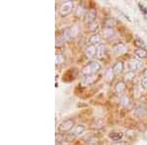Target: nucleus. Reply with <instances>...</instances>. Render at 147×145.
Listing matches in <instances>:
<instances>
[{
	"instance_id": "nucleus-1",
	"label": "nucleus",
	"mask_w": 147,
	"mask_h": 145,
	"mask_svg": "<svg viewBox=\"0 0 147 145\" xmlns=\"http://www.w3.org/2000/svg\"><path fill=\"white\" fill-rule=\"evenodd\" d=\"M101 68H102V66L99 62L90 61L85 66H84V68L82 69V74L84 77H86V76H93V75H96V74L101 70Z\"/></svg>"
},
{
	"instance_id": "nucleus-2",
	"label": "nucleus",
	"mask_w": 147,
	"mask_h": 145,
	"mask_svg": "<svg viewBox=\"0 0 147 145\" xmlns=\"http://www.w3.org/2000/svg\"><path fill=\"white\" fill-rule=\"evenodd\" d=\"M75 122L72 119H67V120L63 121L60 125H58V130L60 132H67L70 130H73V128L75 127Z\"/></svg>"
},
{
	"instance_id": "nucleus-3",
	"label": "nucleus",
	"mask_w": 147,
	"mask_h": 145,
	"mask_svg": "<svg viewBox=\"0 0 147 145\" xmlns=\"http://www.w3.org/2000/svg\"><path fill=\"white\" fill-rule=\"evenodd\" d=\"M74 4L72 1H67L65 3L62 4V6L60 7V10H59V14H60L61 17H67L73 12Z\"/></svg>"
},
{
	"instance_id": "nucleus-4",
	"label": "nucleus",
	"mask_w": 147,
	"mask_h": 145,
	"mask_svg": "<svg viewBox=\"0 0 147 145\" xmlns=\"http://www.w3.org/2000/svg\"><path fill=\"white\" fill-rule=\"evenodd\" d=\"M96 17H97V12L95 9H90L86 12L85 14V17H84V22L88 25H90L93 22H95L96 20Z\"/></svg>"
},
{
	"instance_id": "nucleus-5",
	"label": "nucleus",
	"mask_w": 147,
	"mask_h": 145,
	"mask_svg": "<svg viewBox=\"0 0 147 145\" xmlns=\"http://www.w3.org/2000/svg\"><path fill=\"white\" fill-rule=\"evenodd\" d=\"M143 67V64L140 60L138 59H131L129 62V69L132 72H136V71H138Z\"/></svg>"
},
{
	"instance_id": "nucleus-6",
	"label": "nucleus",
	"mask_w": 147,
	"mask_h": 145,
	"mask_svg": "<svg viewBox=\"0 0 147 145\" xmlns=\"http://www.w3.org/2000/svg\"><path fill=\"white\" fill-rule=\"evenodd\" d=\"M98 80V77L97 75H93V76H86L82 78V86H87V85H90V84H95Z\"/></svg>"
},
{
	"instance_id": "nucleus-7",
	"label": "nucleus",
	"mask_w": 147,
	"mask_h": 145,
	"mask_svg": "<svg viewBox=\"0 0 147 145\" xmlns=\"http://www.w3.org/2000/svg\"><path fill=\"white\" fill-rule=\"evenodd\" d=\"M97 55V47L94 45H88L85 49V56L87 59H92Z\"/></svg>"
},
{
	"instance_id": "nucleus-8",
	"label": "nucleus",
	"mask_w": 147,
	"mask_h": 145,
	"mask_svg": "<svg viewBox=\"0 0 147 145\" xmlns=\"http://www.w3.org/2000/svg\"><path fill=\"white\" fill-rule=\"evenodd\" d=\"M85 130H86V127H85V125H82V123H80V125H76V127L73 128L71 134L74 135V136H80V135H82V134H84Z\"/></svg>"
},
{
	"instance_id": "nucleus-9",
	"label": "nucleus",
	"mask_w": 147,
	"mask_h": 145,
	"mask_svg": "<svg viewBox=\"0 0 147 145\" xmlns=\"http://www.w3.org/2000/svg\"><path fill=\"white\" fill-rule=\"evenodd\" d=\"M74 35H75L74 34V30L72 28H68L62 32L61 37H62L63 41H70V40L74 37Z\"/></svg>"
},
{
	"instance_id": "nucleus-10",
	"label": "nucleus",
	"mask_w": 147,
	"mask_h": 145,
	"mask_svg": "<svg viewBox=\"0 0 147 145\" xmlns=\"http://www.w3.org/2000/svg\"><path fill=\"white\" fill-rule=\"evenodd\" d=\"M101 42H102V37H101V35L99 34H91L90 36H89V38H88V43L90 45H94V46L100 44Z\"/></svg>"
},
{
	"instance_id": "nucleus-11",
	"label": "nucleus",
	"mask_w": 147,
	"mask_h": 145,
	"mask_svg": "<svg viewBox=\"0 0 147 145\" xmlns=\"http://www.w3.org/2000/svg\"><path fill=\"white\" fill-rule=\"evenodd\" d=\"M125 51H127V47L123 42H118L117 44L114 45V52L116 53V55H122L125 53Z\"/></svg>"
},
{
	"instance_id": "nucleus-12",
	"label": "nucleus",
	"mask_w": 147,
	"mask_h": 145,
	"mask_svg": "<svg viewBox=\"0 0 147 145\" xmlns=\"http://www.w3.org/2000/svg\"><path fill=\"white\" fill-rule=\"evenodd\" d=\"M124 68H125V65H124V62H123V61L116 62V63L113 65V67H112L114 73H115L116 76L122 74L123 71H124Z\"/></svg>"
},
{
	"instance_id": "nucleus-13",
	"label": "nucleus",
	"mask_w": 147,
	"mask_h": 145,
	"mask_svg": "<svg viewBox=\"0 0 147 145\" xmlns=\"http://www.w3.org/2000/svg\"><path fill=\"white\" fill-rule=\"evenodd\" d=\"M134 116L137 117V118H142V117H144V116H145L146 114H147V110H146L145 107L138 106V107H136V110H134Z\"/></svg>"
},
{
	"instance_id": "nucleus-14",
	"label": "nucleus",
	"mask_w": 147,
	"mask_h": 145,
	"mask_svg": "<svg viewBox=\"0 0 147 145\" xmlns=\"http://www.w3.org/2000/svg\"><path fill=\"white\" fill-rule=\"evenodd\" d=\"M115 73H114L113 69L112 68H109L106 70L105 74H104V78L106 80V82H111L112 80H114V78H115Z\"/></svg>"
},
{
	"instance_id": "nucleus-15",
	"label": "nucleus",
	"mask_w": 147,
	"mask_h": 145,
	"mask_svg": "<svg viewBox=\"0 0 147 145\" xmlns=\"http://www.w3.org/2000/svg\"><path fill=\"white\" fill-rule=\"evenodd\" d=\"M106 53H107V47L105 46V45L103 44H100L98 47H97V57H98L99 59L101 58H104L106 55Z\"/></svg>"
},
{
	"instance_id": "nucleus-16",
	"label": "nucleus",
	"mask_w": 147,
	"mask_h": 145,
	"mask_svg": "<svg viewBox=\"0 0 147 145\" xmlns=\"http://www.w3.org/2000/svg\"><path fill=\"white\" fill-rule=\"evenodd\" d=\"M125 89V84L123 80H119V82L115 84V91L117 92L118 94H123Z\"/></svg>"
},
{
	"instance_id": "nucleus-17",
	"label": "nucleus",
	"mask_w": 147,
	"mask_h": 145,
	"mask_svg": "<svg viewBox=\"0 0 147 145\" xmlns=\"http://www.w3.org/2000/svg\"><path fill=\"white\" fill-rule=\"evenodd\" d=\"M115 35V30L114 28H104L103 30V37L106 39H109L111 37H113Z\"/></svg>"
},
{
	"instance_id": "nucleus-18",
	"label": "nucleus",
	"mask_w": 147,
	"mask_h": 145,
	"mask_svg": "<svg viewBox=\"0 0 147 145\" xmlns=\"http://www.w3.org/2000/svg\"><path fill=\"white\" fill-rule=\"evenodd\" d=\"M123 136H124V134L119 132H112L109 134V138L112 139L113 141H120L123 138Z\"/></svg>"
},
{
	"instance_id": "nucleus-19",
	"label": "nucleus",
	"mask_w": 147,
	"mask_h": 145,
	"mask_svg": "<svg viewBox=\"0 0 147 145\" xmlns=\"http://www.w3.org/2000/svg\"><path fill=\"white\" fill-rule=\"evenodd\" d=\"M134 54H136L139 59H144L147 57V50L145 48H136V50H134Z\"/></svg>"
},
{
	"instance_id": "nucleus-20",
	"label": "nucleus",
	"mask_w": 147,
	"mask_h": 145,
	"mask_svg": "<svg viewBox=\"0 0 147 145\" xmlns=\"http://www.w3.org/2000/svg\"><path fill=\"white\" fill-rule=\"evenodd\" d=\"M120 102H121V104H122V105L127 107V106L129 105L130 100H129V98L125 94H121L120 95Z\"/></svg>"
},
{
	"instance_id": "nucleus-21",
	"label": "nucleus",
	"mask_w": 147,
	"mask_h": 145,
	"mask_svg": "<svg viewBox=\"0 0 147 145\" xmlns=\"http://www.w3.org/2000/svg\"><path fill=\"white\" fill-rule=\"evenodd\" d=\"M65 62V57H64L62 54H56V58H55V63L56 66L57 65H62Z\"/></svg>"
},
{
	"instance_id": "nucleus-22",
	"label": "nucleus",
	"mask_w": 147,
	"mask_h": 145,
	"mask_svg": "<svg viewBox=\"0 0 147 145\" xmlns=\"http://www.w3.org/2000/svg\"><path fill=\"white\" fill-rule=\"evenodd\" d=\"M116 25V20L113 18H108L107 20L105 21V28H113L114 26Z\"/></svg>"
},
{
	"instance_id": "nucleus-23",
	"label": "nucleus",
	"mask_w": 147,
	"mask_h": 145,
	"mask_svg": "<svg viewBox=\"0 0 147 145\" xmlns=\"http://www.w3.org/2000/svg\"><path fill=\"white\" fill-rule=\"evenodd\" d=\"M136 78V73L132 72V71H129L125 75V80H132Z\"/></svg>"
},
{
	"instance_id": "nucleus-24",
	"label": "nucleus",
	"mask_w": 147,
	"mask_h": 145,
	"mask_svg": "<svg viewBox=\"0 0 147 145\" xmlns=\"http://www.w3.org/2000/svg\"><path fill=\"white\" fill-rule=\"evenodd\" d=\"M134 44H136L138 48H144V47H145V43H144L143 40L140 38H136L134 40Z\"/></svg>"
},
{
	"instance_id": "nucleus-25",
	"label": "nucleus",
	"mask_w": 147,
	"mask_h": 145,
	"mask_svg": "<svg viewBox=\"0 0 147 145\" xmlns=\"http://www.w3.org/2000/svg\"><path fill=\"white\" fill-rule=\"evenodd\" d=\"M95 125H97L96 127V129H99V128H102L104 127V122H103V120H97V122H95L93 123V125H92V127H95Z\"/></svg>"
},
{
	"instance_id": "nucleus-26",
	"label": "nucleus",
	"mask_w": 147,
	"mask_h": 145,
	"mask_svg": "<svg viewBox=\"0 0 147 145\" xmlns=\"http://www.w3.org/2000/svg\"><path fill=\"white\" fill-rule=\"evenodd\" d=\"M138 7H139V10H140L141 13L143 14L144 16H146L147 15V8H146V6H144L143 4L139 2V3H138Z\"/></svg>"
},
{
	"instance_id": "nucleus-27",
	"label": "nucleus",
	"mask_w": 147,
	"mask_h": 145,
	"mask_svg": "<svg viewBox=\"0 0 147 145\" xmlns=\"http://www.w3.org/2000/svg\"><path fill=\"white\" fill-rule=\"evenodd\" d=\"M97 28H98V24H97V22H93L92 24H90L89 25V30L92 32H96V30H97Z\"/></svg>"
},
{
	"instance_id": "nucleus-28",
	"label": "nucleus",
	"mask_w": 147,
	"mask_h": 145,
	"mask_svg": "<svg viewBox=\"0 0 147 145\" xmlns=\"http://www.w3.org/2000/svg\"><path fill=\"white\" fill-rule=\"evenodd\" d=\"M140 84L141 87L144 89H147V77H143L140 80Z\"/></svg>"
},
{
	"instance_id": "nucleus-29",
	"label": "nucleus",
	"mask_w": 147,
	"mask_h": 145,
	"mask_svg": "<svg viewBox=\"0 0 147 145\" xmlns=\"http://www.w3.org/2000/svg\"><path fill=\"white\" fill-rule=\"evenodd\" d=\"M113 145H127V143L124 141H121V142H116V143H114Z\"/></svg>"
},
{
	"instance_id": "nucleus-30",
	"label": "nucleus",
	"mask_w": 147,
	"mask_h": 145,
	"mask_svg": "<svg viewBox=\"0 0 147 145\" xmlns=\"http://www.w3.org/2000/svg\"><path fill=\"white\" fill-rule=\"evenodd\" d=\"M143 138H144V140H146L147 141V130L145 132H144V134H143Z\"/></svg>"
},
{
	"instance_id": "nucleus-31",
	"label": "nucleus",
	"mask_w": 147,
	"mask_h": 145,
	"mask_svg": "<svg viewBox=\"0 0 147 145\" xmlns=\"http://www.w3.org/2000/svg\"><path fill=\"white\" fill-rule=\"evenodd\" d=\"M144 76H145V77H147V69L145 70V72H144Z\"/></svg>"
}]
</instances>
